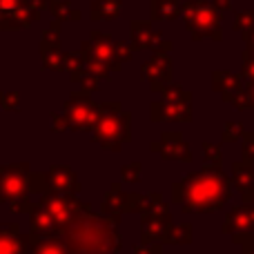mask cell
<instances>
[{
    "instance_id": "obj_15",
    "label": "cell",
    "mask_w": 254,
    "mask_h": 254,
    "mask_svg": "<svg viewBox=\"0 0 254 254\" xmlns=\"http://www.w3.org/2000/svg\"><path fill=\"white\" fill-rule=\"evenodd\" d=\"M172 74H174V67H172V58L170 54H163V52H154L149 56V61H145L140 65V80L149 85L154 94L163 87V85L172 83Z\"/></svg>"
},
{
    "instance_id": "obj_34",
    "label": "cell",
    "mask_w": 254,
    "mask_h": 254,
    "mask_svg": "<svg viewBox=\"0 0 254 254\" xmlns=\"http://www.w3.org/2000/svg\"><path fill=\"white\" fill-rule=\"evenodd\" d=\"M20 94L18 92H0V110L20 112Z\"/></svg>"
},
{
    "instance_id": "obj_44",
    "label": "cell",
    "mask_w": 254,
    "mask_h": 254,
    "mask_svg": "<svg viewBox=\"0 0 254 254\" xmlns=\"http://www.w3.org/2000/svg\"><path fill=\"white\" fill-rule=\"evenodd\" d=\"M248 92V101H250V110H254V85H246Z\"/></svg>"
},
{
    "instance_id": "obj_12",
    "label": "cell",
    "mask_w": 254,
    "mask_h": 254,
    "mask_svg": "<svg viewBox=\"0 0 254 254\" xmlns=\"http://www.w3.org/2000/svg\"><path fill=\"white\" fill-rule=\"evenodd\" d=\"M61 20H52L45 27L38 43L40 67L45 71H65V52L61 49Z\"/></svg>"
},
{
    "instance_id": "obj_38",
    "label": "cell",
    "mask_w": 254,
    "mask_h": 254,
    "mask_svg": "<svg viewBox=\"0 0 254 254\" xmlns=\"http://www.w3.org/2000/svg\"><path fill=\"white\" fill-rule=\"evenodd\" d=\"M98 87H101V80H98L96 76H92V74H87V71H85L83 80H80V92L87 94V96H92Z\"/></svg>"
},
{
    "instance_id": "obj_26",
    "label": "cell",
    "mask_w": 254,
    "mask_h": 254,
    "mask_svg": "<svg viewBox=\"0 0 254 254\" xmlns=\"http://www.w3.org/2000/svg\"><path fill=\"white\" fill-rule=\"evenodd\" d=\"M31 254H69V250L63 237H38L36 234Z\"/></svg>"
},
{
    "instance_id": "obj_30",
    "label": "cell",
    "mask_w": 254,
    "mask_h": 254,
    "mask_svg": "<svg viewBox=\"0 0 254 254\" xmlns=\"http://www.w3.org/2000/svg\"><path fill=\"white\" fill-rule=\"evenodd\" d=\"M156 94L163 101H181V98H188L192 92H188L185 87H181V85H176V83H167V85H163Z\"/></svg>"
},
{
    "instance_id": "obj_29",
    "label": "cell",
    "mask_w": 254,
    "mask_h": 254,
    "mask_svg": "<svg viewBox=\"0 0 254 254\" xmlns=\"http://www.w3.org/2000/svg\"><path fill=\"white\" fill-rule=\"evenodd\" d=\"M232 29L239 31L241 36L250 34V31L254 29V9H243V11H237L234 22H232Z\"/></svg>"
},
{
    "instance_id": "obj_5",
    "label": "cell",
    "mask_w": 254,
    "mask_h": 254,
    "mask_svg": "<svg viewBox=\"0 0 254 254\" xmlns=\"http://www.w3.org/2000/svg\"><path fill=\"white\" fill-rule=\"evenodd\" d=\"M172 225L174 221L165 196L161 192L147 194V207L140 214V243H165Z\"/></svg>"
},
{
    "instance_id": "obj_13",
    "label": "cell",
    "mask_w": 254,
    "mask_h": 254,
    "mask_svg": "<svg viewBox=\"0 0 254 254\" xmlns=\"http://www.w3.org/2000/svg\"><path fill=\"white\" fill-rule=\"evenodd\" d=\"M149 119L152 123H190L194 119V96L181 101H154L149 105Z\"/></svg>"
},
{
    "instance_id": "obj_46",
    "label": "cell",
    "mask_w": 254,
    "mask_h": 254,
    "mask_svg": "<svg viewBox=\"0 0 254 254\" xmlns=\"http://www.w3.org/2000/svg\"><path fill=\"white\" fill-rule=\"evenodd\" d=\"M248 49V52H250V54H254V47H246Z\"/></svg>"
},
{
    "instance_id": "obj_25",
    "label": "cell",
    "mask_w": 254,
    "mask_h": 254,
    "mask_svg": "<svg viewBox=\"0 0 254 254\" xmlns=\"http://www.w3.org/2000/svg\"><path fill=\"white\" fill-rule=\"evenodd\" d=\"M47 9L52 11L54 20H61V22H78V20H83V11L76 9L69 0H52Z\"/></svg>"
},
{
    "instance_id": "obj_9",
    "label": "cell",
    "mask_w": 254,
    "mask_h": 254,
    "mask_svg": "<svg viewBox=\"0 0 254 254\" xmlns=\"http://www.w3.org/2000/svg\"><path fill=\"white\" fill-rule=\"evenodd\" d=\"M63 114L67 119L69 131H94L101 119V103H94L92 96L83 92H74L65 101Z\"/></svg>"
},
{
    "instance_id": "obj_14",
    "label": "cell",
    "mask_w": 254,
    "mask_h": 254,
    "mask_svg": "<svg viewBox=\"0 0 254 254\" xmlns=\"http://www.w3.org/2000/svg\"><path fill=\"white\" fill-rule=\"evenodd\" d=\"M149 152L158 154L163 161H181V163L194 161L192 147L188 145V140L183 138L181 131H163L161 138L149 145Z\"/></svg>"
},
{
    "instance_id": "obj_21",
    "label": "cell",
    "mask_w": 254,
    "mask_h": 254,
    "mask_svg": "<svg viewBox=\"0 0 254 254\" xmlns=\"http://www.w3.org/2000/svg\"><path fill=\"white\" fill-rule=\"evenodd\" d=\"M101 212L110 216H125L127 214V192L121 188V183H112L107 194L103 196Z\"/></svg>"
},
{
    "instance_id": "obj_4",
    "label": "cell",
    "mask_w": 254,
    "mask_h": 254,
    "mask_svg": "<svg viewBox=\"0 0 254 254\" xmlns=\"http://www.w3.org/2000/svg\"><path fill=\"white\" fill-rule=\"evenodd\" d=\"M80 49H87L112 74L123 69V65L134 58V52H136V49L131 47V43L114 40L110 34H103V31H98V29L89 31V38L80 40Z\"/></svg>"
},
{
    "instance_id": "obj_27",
    "label": "cell",
    "mask_w": 254,
    "mask_h": 254,
    "mask_svg": "<svg viewBox=\"0 0 254 254\" xmlns=\"http://www.w3.org/2000/svg\"><path fill=\"white\" fill-rule=\"evenodd\" d=\"M65 71L69 74V80L71 83H78L83 80L85 71H87V67H85V58L80 52H65Z\"/></svg>"
},
{
    "instance_id": "obj_35",
    "label": "cell",
    "mask_w": 254,
    "mask_h": 254,
    "mask_svg": "<svg viewBox=\"0 0 254 254\" xmlns=\"http://www.w3.org/2000/svg\"><path fill=\"white\" fill-rule=\"evenodd\" d=\"M241 78L246 85H254V54H250L246 49L243 52V71H241Z\"/></svg>"
},
{
    "instance_id": "obj_20",
    "label": "cell",
    "mask_w": 254,
    "mask_h": 254,
    "mask_svg": "<svg viewBox=\"0 0 254 254\" xmlns=\"http://www.w3.org/2000/svg\"><path fill=\"white\" fill-rule=\"evenodd\" d=\"M29 230H31V232H36L38 237H61L54 216L49 214V212L45 210L38 201H36L34 212L29 214Z\"/></svg>"
},
{
    "instance_id": "obj_17",
    "label": "cell",
    "mask_w": 254,
    "mask_h": 254,
    "mask_svg": "<svg viewBox=\"0 0 254 254\" xmlns=\"http://www.w3.org/2000/svg\"><path fill=\"white\" fill-rule=\"evenodd\" d=\"M129 38H131V47L136 52L143 49H156L158 43L163 40V31L154 27L152 20H131L129 22Z\"/></svg>"
},
{
    "instance_id": "obj_18",
    "label": "cell",
    "mask_w": 254,
    "mask_h": 254,
    "mask_svg": "<svg viewBox=\"0 0 254 254\" xmlns=\"http://www.w3.org/2000/svg\"><path fill=\"white\" fill-rule=\"evenodd\" d=\"M212 89H214L216 94H219L221 98H223L225 103H230L232 105L234 101H237V96L246 89V85H243V78L237 74H232V71H214L212 74Z\"/></svg>"
},
{
    "instance_id": "obj_43",
    "label": "cell",
    "mask_w": 254,
    "mask_h": 254,
    "mask_svg": "<svg viewBox=\"0 0 254 254\" xmlns=\"http://www.w3.org/2000/svg\"><path fill=\"white\" fill-rule=\"evenodd\" d=\"M241 198H243V203H246V205L254 207V190H248V192H241Z\"/></svg>"
},
{
    "instance_id": "obj_16",
    "label": "cell",
    "mask_w": 254,
    "mask_h": 254,
    "mask_svg": "<svg viewBox=\"0 0 254 254\" xmlns=\"http://www.w3.org/2000/svg\"><path fill=\"white\" fill-rule=\"evenodd\" d=\"M36 232H22L20 225L13 223H0V254H31Z\"/></svg>"
},
{
    "instance_id": "obj_19",
    "label": "cell",
    "mask_w": 254,
    "mask_h": 254,
    "mask_svg": "<svg viewBox=\"0 0 254 254\" xmlns=\"http://www.w3.org/2000/svg\"><path fill=\"white\" fill-rule=\"evenodd\" d=\"M223 232L225 234H237V232H254V207L246 205H234L228 212L223 221Z\"/></svg>"
},
{
    "instance_id": "obj_31",
    "label": "cell",
    "mask_w": 254,
    "mask_h": 254,
    "mask_svg": "<svg viewBox=\"0 0 254 254\" xmlns=\"http://www.w3.org/2000/svg\"><path fill=\"white\" fill-rule=\"evenodd\" d=\"M246 136V127L239 121H228L223 125V143H237V140H243Z\"/></svg>"
},
{
    "instance_id": "obj_24",
    "label": "cell",
    "mask_w": 254,
    "mask_h": 254,
    "mask_svg": "<svg viewBox=\"0 0 254 254\" xmlns=\"http://www.w3.org/2000/svg\"><path fill=\"white\" fill-rule=\"evenodd\" d=\"M232 183L239 192L254 190V165L248 161L232 163Z\"/></svg>"
},
{
    "instance_id": "obj_45",
    "label": "cell",
    "mask_w": 254,
    "mask_h": 254,
    "mask_svg": "<svg viewBox=\"0 0 254 254\" xmlns=\"http://www.w3.org/2000/svg\"><path fill=\"white\" fill-rule=\"evenodd\" d=\"M243 40H246V47H254V29L243 36Z\"/></svg>"
},
{
    "instance_id": "obj_6",
    "label": "cell",
    "mask_w": 254,
    "mask_h": 254,
    "mask_svg": "<svg viewBox=\"0 0 254 254\" xmlns=\"http://www.w3.org/2000/svg\"><path fill=\"white\" fill-rule=\"evenodd\" d=\"M80 190H83V183L69 165H54L45 172H31L29 176V192L34 196H40V194L47 192L76 194L78 196Z\"/></svg>"
},
{
    "instance_id": "obj_28",
    "label": "cell",
    "mask_w": 254,
    "mask_h": 254,
    "mask_svg": "<svg viewBox=\"0 0 254 254\" xmlns=\"http://www.w3.org/2000/svg\"><path fill=\"white\" fill-rule=\"evenodd\" d=\"M192 241H194L192 223H174L165 239V243H170V246H188V243H192Z\"/></svg>"
},
{
    "instance_id": "obj_2",
    "label": "cell",
    "mask_w": 254,
    "mask_h": 254,
    "mask_svg": "<svg viewBox=\"0 0 254 254\" xmlns=\"http://www.w3.org/2000/svg\"><path fill=\"white\" fill-rule=\"evenodd\" d=\"M123 216L94 212L92 203H85L83 212L61 234L69 254H119L123 250L121 237Z\"/></svg>"
},
{
    "instance_id": "obj_36",
    "label": "cell",
    "mask_w": 254,
    "mask_h": 254,
    "mask_svg": "<svg viewBox=\"0 0 254 254\" xmlns=\"http://www.w3.org/2000/svg\"><path fill=\"white\" fill-rule=\"evenodd\" d=\"M34 207H36V201H31V196L9 203V210H11V214H27V216H29L31 212H34Z\"/></svg>"
},
{
    "instance_id": "obj_23",
    "label": "cell",
    "mask_w": 254,
    "mask_h": 254,
    "mask_svg": "<svg viewBox=\"0 0 254 254\" xmlns=\"http://www.w3.org/2000/svg\"><path fill=\"white\" fill-rule=\"evenodd\" d=\"M121 11H123V0H92L89 18L96 22H110L119 18Z\"/></svg>"
},
{
    "instance_id": "obj_42",
    "label": "cell",
    "mask_w": 254,
    "mask_h": 254,
    "mask_svg": "<svg viewBox=\"0 0 254 254\" xmlns=\"http://www.w3.org/2000/svg\"><path fill=\"white\" fill-rule=\"evenodd\" d=\"M212 2L216 4V9H221V11H232V0H212Z\"/></svg>"
},
{
    "instance_id": "obj_37",
    "label": "cell",
    "mask_w": 254,
    "mask_h": 254,
    "mask_svg": "<svg viewBox=\"0 0 254 254\" xmlns=\"http://www.w3.org/2000/svg\"><path fill=\"white\" fill-rule=\"evenodd\" d=\"M241 152H243V161L254 163V131H246V136H243V145H241Z\"/></svg>"
},
{
    "instance_id": "obj_8",
    "label": "cell",
    "mask_w": 254,
    "mask_h": 254,
    "mask_svg": "<svg viewBox=\"0 0 254 254\" xmlns=\"http://www.w3.org/2000/svg\"><path fill=\"white\" fill-rule=\"evenodd\" d=\"M94 143L101 145L107 152H121L125 143L131 140V114L129 112H116V114L103 116L96 129L92 131Z\"/></svg>"
},
{
    "instance_id": "obj_33",
    "label": "cell",
    "mask_w": 254,
    "mask_h": 254,
    "mask_svg": "<svg viewBox=\"0 0 254 254\" xmlns=\"http://www.w3.org/2000/svg\"><path fill=\"white\" fill-rule=\"evenodd\" d=\"M140 174H143V163L140 161H131L121 167V179H123V183H138Z\"/></svg>"
},
{
    "instance_id": "obj_32",
    "label": "cell",
    "mask_w": 254,
    "mask_h": 254,
    "mask_svg": "<svg viewBox=\"0 0 254 254\" xmlns=\"http://www.w3.org/2000/svg\"><path fill=\"white\" fill-rule=\"evenodd\" d=\"M203 158H205V165L221 167V163H223V152H221L219 145L205 140V143H203Z\"/></svg>"
},
{
    "instance_id": "obj_11",
    "label": "cell",
    "mask_w": 254,
    "mask_h": 254,
    "mask_svg": "<svg viewBox=\"0 0 254 254\" xmlns=\"http://www.w3.org/2000/svg\"><path fill=\"white\" fill-rule=\"evenodd\" d=\"M36 201L54 216L58 225V232H65L67 225L76 219V216L83 212L85 201H80L76 194H56V192H47V194H40L36 196Z\"/></svg>"
},
{
    "instance_id": "obj_41",
    "label": "cell",
    "mask_w": 254,
    "mask_h": 254,
    "mask_svg": "<svg viewBox=\"0 0 254 254\" xmlns=\"http://www.w3.org/2000/svg\"><path fill=\"white\" fill-rule=\"evenodd\" d=\"M172 47H174V45H172V40L163 38L161 43H158V47L154 49V52H163V54H170V52H172Z\"/></svg>"
},
{
    "instance_id": "obj_40",
    "label": "cell",
    "mask_w": 254,
    "mask_h": 254,
    "mask_svg": "<svg viewBox=\"0 0 254 254\" xmlns=\"http://www.w3.org/2000/svg\"><path fill=\"white\" fill-rule=\"evenodd\" d=\"M49 119H52V131H54V134H63V131L69 129V125H67L65 114H58V112H52V114H49Z\"/></svg>"
},
{
    "instance_id": "obj_39",
    "label": "cell",
    "mask_w": 254,
    "mask_h": 254,
    "mask_svg": "<svg viewBox=\"0 0 254 254\" xmlns=\"http://www.w3.org/2000/svg\"><path fill=\"white\" fill-rule=\"evenodd\" d=\"M131 254H163V243H136Z\"/></svg>"
},
{
    "instance_id": "obj_22",
    "label": "cell",
    "mask_w": 254,
    "mask_h": 254,
    "mask_svg": "<svg viewBox=\"0 0 254 254\" xmlns=\"http://www.w3.org/2000/svg\"><path fill=\"white\" fill-rule=\"evenodd\" d=\"M183 16V4L179 0H149L152 22H172Z\"/></svg>"
},
{
    "instance_id": "obj_3",
    "label": "cell",
    "mask_w": 254,
    "mask_h": 254,
    "mask_svg": "<svg viewBox=\"0 0 254 254\" xmlns=\"http://www.w3.org/2000/svg\"><path fill=\"white\" fill-rule=\"evenodd\" d=\"M183 25L192 40H223V29H221V20H223V11L216 9L214 2H205V0H188L183 2Z\"/></svg>"
},
{
    "instance_id": "obj_7",
    "label": "cell",
    "mask_w": 254,
    "mask_h": 254,
    "mask_svg": "<svg viewBox=\"0 0 254 254\" xmlns=\"http://www.w3.org/2000/svg\"><path fill=\"white\" fill-rule=\"evenodd\" d=\"M52 0H0V31H18L40 20Z\"/></svg>"
},
{
    "instance_id": "obj_10",
    "label": "cell",
    "mask_w": 254,
    "mask_h": 254,
    "mask_svg": "<svg viewBox=\"0 0 254 254\" xmlns=\"http://www.w3.org/2000/svg\"><path fill=\"white\" fill-rule=\"evenodd\" d=\"M31 167L27 161L0 165V203H13L20 198L31 196L29 192Z\"/></svg>"
},
{
    "instance_id": "obj_1",
    "label": "cell",
    "mask_w": 254,
    "mask_h": 254,
    "mask_svg": "<svg viewBox=\"0 0 254 254\" xmlns=\"http://www.w3.org/2000/svg\"><path fill=\"white\" fill-rule=\"evenodd\" d=\"M232 179L221 167L203 165L172 185V201L181 205L183 214H214L232 198Z\"/></svg>"
}]
</instances>
